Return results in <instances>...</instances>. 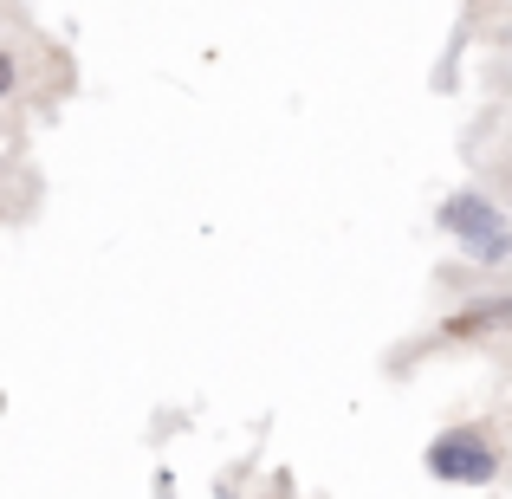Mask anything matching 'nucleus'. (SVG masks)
I'll return each mask as SVG.
<instances>
[{"instance_id": "1", "label": "nucleus", "mask_w": 512, "mask_h": 499, "mask_svg": "<svg viewBox=\"0 0 512 499\" xmlns=\"http://www.w3.org/2000/svg\"><path fill=\"white\" fill-rule=\"evenodd\" d=\"M441 227H448V234H461V247L474 253V260H487V266L512 260V227H506V214L493 208V201L454 195L448 208H441Z\"/></svg>"}, {"instance_id": "3", "label": "nucleus", "mask_w": 512, "mask_h": 499, "mask_svg": "<svg viewBox=\"0 0 512 499\" xmlns=\"http://www.w3.org/2000/svg\"><path fill=\"white\" fill-rule=\"evenodd\" d=\"M13 85V59H7V52H0V91H7Z\"/></svg>"}, {"instance_id": "2", "label": "nucleus", "mask_w": 512, "mask_h": 499, "mask_svg": "<svg viewBox=\"0 0 512 499\" xmlns=\"http://www.w3.org/2000/svg\"><path fill=\"white\" fill-rule=\"evenodd\" d=\"M428 474H435V480H461V487H480V480L500 474V461H493L487 435L454 428V435H441L435 448H428Z\"/></svg>"}]
</instances>
